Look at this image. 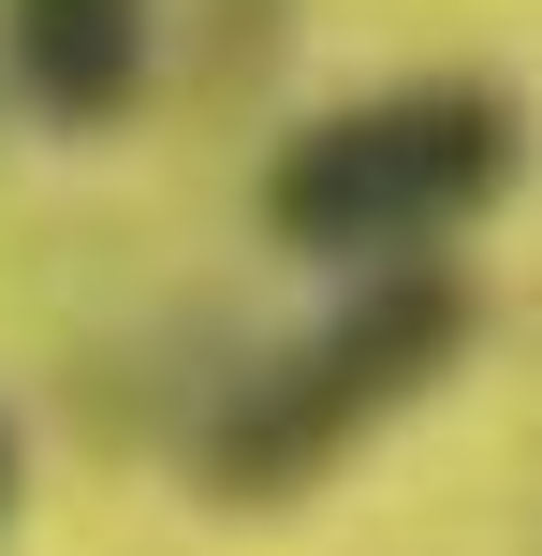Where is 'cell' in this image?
I'll use <instances>...</instances> for the list:
<instances>
[{
    "label": "cell",
    "mask_w": 542,
    "mask_h": 556,
    "mask_svg": "<svg viewBox=\"0 0 542 556\" xmlns=\"http://www.w3.org/2000/svg\"><path fill=\"white\" fill-rule=\"evenodd\" d=\"M514 176H528L514 88L426 74V88H381V103L308 117V132L264 162V235L308 250V264H426L440 235H469Z\"/></svg>",
    "instance_id": "1"
},
{
    "label": "cell",
    "mask_w": 542,
    "mask_h": 556,
    "mask_svg": "<svg viewBox=\"0 0 542 556\" xmlns=\"http://www.w3.org/2000/svg\"><path fill=\"white\" fill-rule=\"evenodd\" d=\"M469 323H484V307H469L455 264H352V293L205 410V440H191L205 498H308L352 440H381V425L469 352Z\"/></svg>",
    "instance_id": "2"
},
{
    "label": "cell",
    "mask_w": 542,
    "mask_h": 556,
    "mask_svg": "<svg viewBox=\"0 0 542 556\" xmlns=\"http://www.w3.org/2000/svg\"><path fill=\"white\" fill-rule=\"evenodd\" d=\"M0 74L45 132H103L147 88V0H0Z\"/></svg>",
    "instance_id": "3"
},
{
    "label": "cell",
    "mask_w": 542,
    "mask_h": 556,
    "mask_svg": "<svg viewBox=\"0 0 542 556\" xmlns=\"http://www.w3.org/2000/svg\"><path fill=\"white\" fill-rule=\"evenodd\" d=\"M0 513H15V425H0Z\"/></svg>",
    "instance_id": "4"
}]
</instances>
